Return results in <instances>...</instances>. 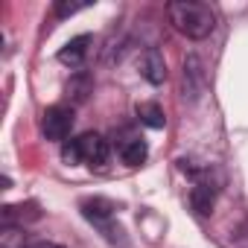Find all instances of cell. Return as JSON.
I'll return each mask as SVG.
<instances>
[{"mask_svg": "<svg viewBox=\"0 0 248 248\" xmlns=\"http://www.w3.org/2000/svg\"><path fill=\"white\" fill-rule=\"evenodd\" d=\"M88 3H56V15L59 18H64V15H73V12H79V9H85Z\"/></svg>", "mask_w": 248, "mask_h": 248, "instance_id": "obj_11", "label": "cell"}, {"mask_svg": "<svg viewBox=\"0 0 248 248\" xmlns=\"http://www.w3.org/2000/svg\"><path fill=\"white\" fill-rule=\"evenodd\" d=\"M73 129V108L67 105H53L44 111V120H41V132L47 140H56V143H67V135Z\"/></svg>", "mask_w": 248, "mask_h": 248, "instance_id": "obj_3", "label": "cell"}, {"mask_svg": "<svg viewBox=\"0 0 248 248\" xmlns=\"http://www.w3.org/2000/svg\"><path fill=\"white\" fill-rule=\"evenodd\" d=\"M27 248H64V245H56V242H32Z\"/></svg>", "mask_w": 248, "mask_h": 248, "instance_id": "obj_12", "label": "cell"}, {"mask_svg": "<svg viewBox=\"0 0 248 248\" xmlns=\"http://www.w3.org/2000/svg\"><path fill=\"white\" fill-rule=\"evenodd\" d=\"M88 47H91V35H76V38H70V41L62 47L59 62H64V64H70V67H79V64L85 62V56H88Z\"/></svg>", "mask_w": 248, "mask_h": 248, "instance_id": "obj_5", "label": "cell"}, {"mask_svg": "<svg viewBox=\"0 0 248 248\" xmlns=\"http://www.w3.org/2000/svg\"><path fill=\"white\" fill-rule=\"evenodd\" d=\"M140 73H143L146 82L161 85V82L167 79V62H164V56H161L158 50H146L143 59H140Z\"/></svg>", "mask_w": 248, "mask_h": 248, "instance_id": "obj_4", "label": "cell"}, {"mask_svg": "<svg viewBox=\"0 0 248 248\" xmlns=\"http://www.w3.org/2000/svg\"><path fill=\"white\" fill-rule=\"evenodd\" d=\"M88 93H91V76L76 73V76L67 82V96H70L73 102H85V99H88Z\"/></svg>", "mask_w": 248, "mask_h": 248, "instance_id": "obj_10", "label": "cell"}, {"mask_svg": "<svg viewBox=\"0 0 248 248\" xmlns=\"http://www.w3.org/2000/svg\"><path fill=\"white\" fill-rule=\"evenodd\" d=\"M62 158L70 167H76V164L105 167V161H108V140L102 135H93V132L79 135V138H73V140H67L62 146Z\"/></svg>", "mask_w": 248, "mask_h": 248, "instance_id": "obj_2", "label": "cell"}, {"mask_svg": "<svg viewBox=\"0 0 248 248\" xmlns=\"http://www.w3.org/2000/svg\"><path fill=\"white\" fill-rule=\"evenodd\" d=\"M146 155H149V149H146V143L140 138H129V140L120 143V158H123L126 167H140L146 161Z\"/></svg>", "mask_w": 248, "mask_h": 248, "instance_id": "obj_6", "label": "cell"}, {"mask_svg": "<svg viewBox=\"0 0 248 248\" xmlns=\"http://www.w3.org/2000/svg\"><path fill=\"white\" fill-rule=\"evenodd\" d=\"M82 210H85V216H88L91 222L102 225L105 219H111V210H114V204H111V202H105V199H88V202L82 204Z\"/></svg>", "mask_w": 248, "mask_h": 248, "instance_id": "obj_9", "label": "cell"}, {"mask_svg": "<svg viewBox=\"0 0 248 248\" xmlns=\"http://www.w3.org/2000/svg\"><path fill=\"white\" fill-rule=\"evenodd\" d=\"M190 202H193L196 213L207 216V213L213 210V202H216V190H213V184H207V181H199V184L193 187V193H190Z\"/></svg>", "mask_w": 248, "mask_h": 248, "instance_id": "obj_7", "label": "cell"}, {"mask_svg": "<svg viewBox=\"0 0 248 248\" xmlns=\"http://www.w3.org/2000/svg\"><path fill=\"white\" fill-rule=\"evenodd\" d=\"M167 15H170V24L193 41L207 38L216 27L213 9L207 3H199V0H172L167 6Z\"/></svg>", "mask_w": 248, "mask_h": 248, "instance_id": "obj_1", "label": "cell"}, {"mask_svg": "<svg viewBox=\"0 0 248 248\" xmlns=\"http://www.w3.org/2000/svg\"><path fill=\"white\" fill-rule=\"evenodd\" d=\"M138 117H140L143 126H149V129H164V123H167L164 108L158 102H140L138 105Z\"/></svg>", "mask_w": 248, "mask_h": 248, "instance_id": "obj_8", "label": "cell"}]
</instances>
